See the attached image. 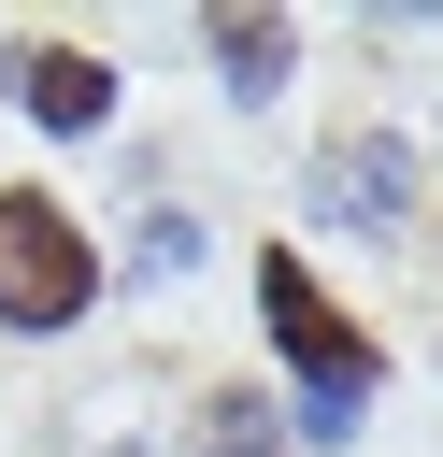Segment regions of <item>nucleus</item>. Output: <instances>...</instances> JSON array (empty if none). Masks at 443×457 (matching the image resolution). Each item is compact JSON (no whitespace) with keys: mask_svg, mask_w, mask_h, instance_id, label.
I'll use <instances>...</instances> for the list:
<instances>
[{"mask_svg":"<svg viewBox=\"0 0 443 457\" xmlns=\"http://www.w3.org/2000/svg\"><path fill=\"white\" fill-rule=\"evenodd\" d=\"M86 300H100L86 214L43 200V186H0V328L14 343H57V328H86Z\"/></svg>","mask_w":443,"mask_h":457,"instance_id":"nucleus-1","label":"nucleus"},{"mask_svg":"<svg viewBox=\"0 0 443 457\" xmlns=\"http://www.w3.org/2000/svg\"><path fill=\"white\" fill-rule=\"evenodd\" d=\"M257 314H272V343H286L300 400H372V386H386L372 328H357V314L314 286V257H300V243H257Z\"/></svg>","mask_w":443,"mask_h":457,"instance_id":"nucleus-2","label":"nucleus"},{"mask_svg":"<svg viewBox=\"0 0 443 457\" xmlns=\"http://www.w3.org/2000/svg\"><path fill=\"white\" fill-rule=\"evenodd\" d=\"M300 186H314V214H329L343 243H400V228H414V200H429V171H414V143H400V129H329Z\"/></svg>","mask_w":443,"mask_h":457,"instance_id":"nucleus-3","label":"nucleus"},{"mask_svg":"<svg viewBox=\"0 0 443 457\" xmlns=\"http://www.w3.org/2000/svg\"><path fill=\"white\" fill-rule=\"evenodd\" d=\"M0 100L29 114V129H57V143H86V129H114V57H86V43H0Z\"/></svg>","mask_w":443,"mask_h":457,"instance_id":"nucleus-4","label":"nucleus"},{"mask_svg":"<svg viewBox=\"0 0 443 457\" xmlns=\"http://www.w3.org/2000/svg\"><path fill=\"white\" fill-rule=\"evenodd\" d=\"M200 57H214L229 100H286V71H300V14H200Z\"/></svg>","mask_w":443,"mask_h":457,"instance_id":"nucleus-5","label":"nucleus"},{"mask_svg":"<svg viewBox=\"0 0 443 457\" xmlns=\"http://www.w3.org/2000/svg\"><path fill=\"white\" fill-rule=\"evenodd\" d=\"M272 443H286V414H272V400H243V386L200 414V457H272Z\"/></svg>","mask_w":443,"mask_h":457,"instance_id":"nucleus-6","label":"nucleus"}]
</instances>
